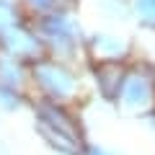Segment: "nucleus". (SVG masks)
I'll return each instance as SVG.
<instances>
[{
	"mask_svg": "<svg viewBox=\"0 0 155 155\" xmlns=\"http://www.w3.org/2000/svg\"><path fill=\"white\" fill-rule=\"evenodd\" d=\"M80 155H124V153L116 147H109V145H101V142H85Z\"/></svg>",
	"mask_w": 155,
	"mask_h": 155,
	"instance_id": "f257e3e1",
	"label": "nucleus"
},
{
	"mask_svg": "<svg viewBox=\"0 0 155 155\" xmlns=\"http://www.w3.org/2000/svg\"><path fill=\"white\" fill-rule=\"evenodd\" d=\"M0 155H8V150H5V147H3V145H0Z\"/></svg>",
	"mask_w": 155,
	"mask_h": 155,
	"instance_id": "f03ea898",
	"label": "nucleus"
}]
</instances>
